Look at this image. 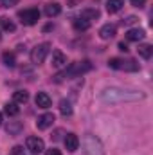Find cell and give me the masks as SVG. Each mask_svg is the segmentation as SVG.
I'll use <instances>...</instances> for the list:
<instances>
[{"label": "cell", "mask_w": 153, "mask_h": 155, "mask_svg": "<svg viewBox=\"0 0 153 155\" xmlns=\"http://www.w3.org/2000/svg\"><path fill=\"white\" fill-rule=\"evenodd\" d=\"M101 99L105 103H132L144 99V94L139 90H128V88H106L101 92Z\"/></svg>", "instance_id": "1"}, {"label": "cell", "mask_w": 153, "mask_h": 155, "mask_svg": "<svg viewBox=\"0 0 153 155\" xmlns=\"http://www.w3.org/2000/svg\"><path fill=\"white\" fill-rule=\"evenodd\" d=\"M92 69V63L88 60H83V61H76V63H70V67L67 71H63L61 74L54 78V81H61V79H67V78H76L79 74H85Z\"/></svg>", "instance_id": "2"}, {"label": "cell", "mask_w": 153, "mask_h": 155, "mask_svg": "<svg viewBox=\"0 0 153 155\" xmlns=\"http://www.w3.org/2000/svg\"><path fill=\"white\" fill-rule=\"evenodd\" d=\"M83 153L85 155H105V150H103L101 141H99L96 135L86 134L85 139H83Z\"/></svg>", "instance_id": "3"}, {"label": "cell", "mask_w": 153, "mask_h": 155, "mask_svg": "<svg viewBox=\"0 0 153 155\" xmlns=\"http://www.w3.org/2000/svg\"><path fill=\"white\" fill-rule=\"evenodd\" d=\"M108 67L115 69V71H124V72H137L139 71V63L135 60H124V58H110Z\"/></svg>", "instance_id": "4"}, {"label": "cell", "mask_w": 153, "mask_h": 155, "mask_svg": "<svg viewBox=\"0 0 153 155\" xmlns=\"http://www.w3.org/2000/svg\"><path fill=\"white\" fill-rule=\"evenodd\" d=\"M49 52H50V43H40V45H36V47L31 51V61H33L34 65L43 63L45 58L49 56Z\"/></svg>", "instance_id": "5"}, {"label": "cell", "mask_w": 153, "mask_h": 155, "mask_svg": "<svg viewBox=\"0 0 153 155\" xmlns=\"http://www.w3.org/2000/svg\"><path fill=\"white\" fill-rule=\"evenodd\" d=\"M18 16H20V20H22L24 25H34V24H38V20H40V11L34 9V7L24 9V11L18 13Z\"/></svg>", "instance_id": "6"}, {"label": "cell", "mask_w": 153, "mask_h": 155, "mask_svg": "<svg viewBox=\"0 0 153 155\" xmlns=\"http://www.w3.org/2000/svg\"><path fill=\"white\" fill-rule=\"evenodd\" d=\"M25 146H27V150H29L33 155H38V153H41V152L45 150V143H43L40 137H27Z\"/></svg>", "instance_id": "7"}, {"label": "cell", "mask_w": 153, "mask_h": 155, "mask_svg": "<svg viewBox=\"0 0 153 155\" xmlns=\"http://www.w3.org/2000/svg\"><path fill=\"white\" fill-rule=\"evenodd\" d=\"M52 123H54V114L47 112V114H43V116L38 117V121H36V128H38V130H47L49 126H52Z\"/></svg>", "instance_id": "8"}, {"label": "cell", "mask_w": 153, "mask_h": 155, "mask_svg": "<svg viewBox=\"0 0 153 155\" xmlns=\"http://www.w3.org/2000/svg\"><path fill=\"white\" fill-rule=\"evenodd\" d=\"M65 148H67V152H76L77 148H79V137H77L76 134H67V137H65Z\"/></svg>", "instance_id": "9"}, {"label": "cell", "mask_w": 153, "mask_h": 155, "mask_svg": "<svg viewBox=\"0 0 153 155\" xmlns=\"http://www.w3.org/2000/svg\"><path fill=\"white\" fill-rule=\"evenodd\" d=\"M34 103H36V107H38V108H49V107L52 105V99L49 97V94H47V92H38V94H36Z\"/></svg>", "instance_id": "10"}, {"label": "cell", "mask_w": 153, "mask_h": 155, "mask_svg": "<svg viewBox=\"0 0 153 155\" xmlns=\"http://www.w3.org/2000/svg\"><path fill=\"white\" fill-rule=\"evenodd\" d=\"M115 35H117V29H115L114 24H105V25L99 29V36L103 40H110V38H114Z\"/></svg>", "instance_id": "11"}, {"label": "cell", "mask_w": 153, "mask_h": 155, "mask_svg": "<svg viewBox=\"0 0 153 155\" xmlns=\"http://www.w3.org/2000/svg\"><path fill=\"white\" fill-rule=\"evenodd\" d=\"M52 65H54L56 69H61V67L67 65V56H65L61 51H58V49L52 52Z\"/></svg>", "instance_id": "12"}, {"label": "cell", "mask_w": 153, "mask_h": 155, "mask_svg": "<svg viewBox=\"0 0 153 155\" xmlns=\"http://www.w3.org/2000/svg\"><path fill=\"white\" fill-rule=\"evenodd\" d=\"M144 36H146L144 29H130V31H126V40L128 41H141Z\"/></svg>", "instance_id": "13"}, {"label": "cell", "mask_w": 153, "mask_h": 155, "mask_svg": "<svg viewBox=\"0 0 153 155\" xmlns=\"http://www.w3.org/2000/svg\"><path fill=\"white\" fill-rule=\"evenodd\" d=\"M122 5H124V0H106V11L110 15L119 13L122 9Z\"/></svg>", "instance_id": "14"}, {"label": "cell", "mask_w": 153, "mask_h": 155, "mask_svg": "<svg viewBox=\"0 0 153 155\" xmlns=\"http://www.w3.org/2000/svg\"><path fill=\"white\" fill-rule=\"evenodd\" d=\"M60 13H61V5H60L58 2H52V4H47V5H45V15H47L49 18L58 16Z\"/></svg>", "instance_id": "15"}, {"label": "cell", "mask_w": 153, "mask_h": 155, "mask_svg": "<svg viewBox=\"0 0 153 155\" xmlns=\"http://www.w3.org/2000/svg\"><path fill=\"white\" fill-rule=\"evenodd\" d=\"M27 101H29V92H27V90H16V92L13 94V103L24 105V103H27Z\"/></svg>", "instance_id": "16"}, {"label": "cell", "mask_w": 153, "mask_h": 155, "mask_svg": "<svg viewBox=\"0 0 153 155\" xmlns=\"http://www.w3.org/2000/svg\"><path fill=\"white\" fill-rule=\"evenodd\" d=\"M139 56L141 58H144V60H150L153 56V47L151 45H148V43H144V45H139Z\"/></svg>", "instance_id": "17"}, {"label": "cell", "mask_w": 153, "mask_h": 155, "mask_svg": "<svg viewBox=\"0 0 153 155\" xmlns=\"http://www.w3.org/2000/svg\"><path fill=\"white\" fill-rule=\"evenodd\" d=\"M81 18H85V20H96V18H99V11L97 9H83L81 11Z\"/></svg>", "instance_id": "18"}, {"label": "cell", "mask_w": 153, "mask_h": 155, "mask_svg": "<svg viewBox=\"0 0 153 155\" xmlns=\"http://www.w3.org/2000/svg\"><path fill=\"white\" fill-rule=\"evenodd\" d=\"M0 27H2L4 31H7V33H13V31L16 29V25H15L9 18H5V16H0Z\"/></svg>", "instance_id": "19"}, {"label": "cell", "mask_w": 153, "mask_h": 155, "mask_svg": "<svg viewBox=\"0 0 153 155\" xmlns=\"http://www.w3.org/2000/svg\"><path fill=\"white\" fill-rule=\"evenodd\" d=\"M4 112H5L9 117H15V116H18L20 108H18V105H16V103H7V105L4 107Z\"/></svg>", "instance_id": "20"}, {"label": "cell", "mask_w": 153, "mask_h": 155, "mask_svg": "<svg viewBox=\"0 0 153 155\" xmlns=\"http://www.w3.org/2000/svg\"><path fill=\"white\" fill-rule=\"evenodd\" d=\"M88 27H90V22H88V20H85V18H81V16H79L77 20H74V29H76V31H86Z\"/></svg>", "instance_id": "21"}, {"label": "cell", "mask_w": 153, "mask_h": 155, "mask_svg": "<svg viewBox=\"0 0 153 155\" xmlns=\"http://www.w3.org/2000/svg\"><path fill=\"white\" fill-rule=\"evenodd\" d=\"M60 112H61V116H72V105L67 101V99H63L61 103H60Z\"/></svg>", "instance_id": "22"}, {"label": "cell", "mask_w": 153, "mask_h": 155, "mask_svg": "<svg viewBox=\"0 0 153 155\" xmlns=\"http://www.w3.org/2000/svg\"><path fill=\"white\" fill-rule=\"evenodd\" d=\"M2 60H4V63H5L7 67H15V65H16V58H15L13 52H4V54H2Z\"/></svg>", "instance_id": "23"}, {"label": "cell", "mask_w": 153, "mask_h": 155, "mask_svg": "<svg viewBox=\"0 0 153 155\" xmlns=\"http://www.w3.org/2000/svg\"><path fill=\"white\" fill-rule=\"evenodd\" d=\"M24 126H22V123H11L9 126H7V134H11V135H16L20 130H22Z\"/></svg>", "instance_id": "24"}, {"label": "cell", "mask_w": 153, "mask_h": 155, "mask_svg": "<svg viewBox=\"0 0 153 155\" xmlns=\"http://www.w3.org/2000/svg\"><path fill=\"white\" fill-rule=\"evenodd\" d=\"M137 20H139L137 16H128L126 20H122V24L124 25H133V24H137Z\"/></svg>", "instance_id": "25"}, {"label": "cell", "mask_w": 153, "mask_h": 155, "mask_svg": "<svg viewBox=\"0 0 153 155\" xmlns=\"http://www.w3.org/2000/svg\"><path fill=\"white\" fill-rule=\"evenodd\" d=\"M16 4H18V0H2V5L4 7H13Z\"/></svg>", "instance_id": "26"}, {"label": "cell", "mask_w": 153, "mask_h": 155, "mask_svg": "<svg viewBox=\"0 0 153 155\" xmlns=\"http://www.w3.org/2000/svg\"><path fill=\"white\" fill-rule=\"evenodd\" d=\"M13 155H25V152H24L22 146H15L13 148Z\"/></svg>", "instance_id": "27"}, {"label": "cell", "mask_w": 153, "mask_h": 155, "mask_svg": "<svg viewBox=\"0 0 153 155\" xmlns=\"http://www.w3.org/2000/svg\"><path fill=\"white\" fill-rule=\"evenodd\" d=\"M146 2H148V0H132V5H135V7H142Z\"/></svg>", "instance_id": "28"}, {"label": "cell", "mask_w": 153, "mask_h": 155, "mask_svg": "<svg viewBox=\"0 0 153 155\" xmlns=\"http://www.w3.org/2000/svg\"><path fill=\"white\" fill-rule=\"evenodd\" d=\"M45 155H61V152H60V150H56V148H50V150H47V152H45Z\"/></svg>", "instance_id": "29"}, {"label": "cell", "mask_w": 153, "mask_h": 155, "mask_svg": "<svg viewBox=\"0 0 153 155\" xmlns=\"http://www.w3.org/2000/svg\"><path fill=\"white\" fill-rule=\"evenodd\" d=\"M119 49H121V51H124V52H126V51H128V45H126V43H124V41H121V43H119Z\"/></svg>", "instance_id": "30"}, {"label": "cell", "mask_w": 153, "mask_h": 155, "mask_svg": "<svg viewBox=\"0 0 153 155\" xmlns=\"http://www.w3.org/2000/svg\"><path fill=\"white\" fill-rule=\"evenodd\" d=\"M50 29H52V24H49V25H45V27H43V31H50Z\"/></svg>", "instance_id": "31"}, {"label": "cell", "mask_w": 153, "mask_h": 155, "mask_svg": "<svg viewBox=\"0 0 153 155\" xmlns=\"http://www.w3.org/2000/svg\"><path fill=\"white\" fill-rule=\"evenodd\" d=\"M0 124H2V114H0Z\"/></svg>", "instance_id": "32"}]
</instances>
